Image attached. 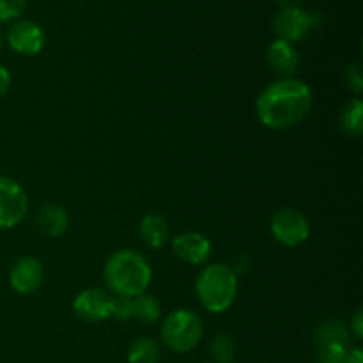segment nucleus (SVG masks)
<instances>
[{"label": "nucleus", "mask_w": 363, "mask_h": 363, "mask_svg": "<svg viewBox=\"0 0 363 363\" xmlns=\"http://www.w3.org/2000/svg\"><path fill=\"white\" fill-rule=\"evenodd\" d=\"M318 363H342L351 350V332L340 319L323 321L314 332Z\"/></svg>", "instance_id": "obj_5"}, {"label": "nucleus", "mask_w": 363, "mask_h": 363, "mask_svg": "<svg viewBox=\"0 0 363 363\" xmlns=\"http://www.w3.org/2000/svg\"><path fill=\"white\" fill-rule=\"evenodd\" d=\"M2 46H4V32L0 30V50H2Z\"/></svg>", "instance_id": "obj_28"}, {"label": "nucleus", "mask_w": 363, "mask_h": 363, "mask_svg": "<svg viewBox=\"0 0 363 363\" xmlns=\"http://www.w3.org/2000/svg\"><path fill=\"white\" fill-rule=\"evenodd\" d=\"M342 363H363V353L360 347H353V350H350L346 360Z\"/></svg>", "instance_id": "obj_26"}, {"label": "nucleus", "mask_w": 363, "mask_h": 363, "mask_svg": "<svg viewBox=\"0 0 363 363\" xmlns=\"http://www.w3.org/2000/svg\"><path fill=\"white\" fill-rule=\"evenodd\" d=\"M323 16L314 11H305L301 7L280 9L273 18V30L277 38L287 43L303 41L315 28L321 27Z\"/></svg>", "instance_id": "obj_6"}, {"label": "nucleus", "mask_w": 363, "mask_h": 363, "mask_svg": "<svg viewBox=\"0 0 363 363\" xmlns=\"http://www.w3.org/2000/svg\"><path fill=\"white\" fill-rule=\"evenodd\" d=\"M266 64L279 78H293L300 67L296 46L277 38L266 50Z\"/></svg>", "instance_id": "obj_13"}, {"label": "nucleus", "mask_w": 363, "mask_h": 363, "mask_svg": "<svg viewBox=\"0 0 363 363\" xmlns=\"http://www.w3.org/2000/svg\"><path fill=\"white\" fill-rule=\"evenodd\" d=\"M269 230L280 245L296 248L311 238V222L300 209L280 208L273 213Z\"/></svg>", "instance_id": "obj_7"}, {"label": "nucleus", "mask_w": 363, "mask_h": 363, "mask_svg": "<svg viewBox=\"0 0 363 363\" xmlns=\"http://www.w3.org/2000/svg\"><path fill=\"white\" fill-rule=\"evenodd\" d=\"M6 39L13 52L25 57H34L41 53L46 43V35L41 25L30 20L13 21V25L7 30Z\"/></svg>", "instance_id": "obj_10"}, {"label": "nucleus", "mask_w": 363, "mask_h": 363, "mask_svg": "<svg viewBox=\"0 0 363 363\" xmlns=\"http://www.w3.org/2000/svg\"><path fill=\"white\" fill-rule=\"evenodd\" d=\"M209 351L215 363H233L236 358V342L227 333H216L209 342Z\"/></svg>", "instance_id": "obj_19"}, {"label": "nucleus", "mask_w": 363, "mask_h": 363, "mask_svg": "<svg viewBox=\"0 0 363 363\" xmlns=\"http://www.w3.org/2000/svg\"><path fill=\"white\" fill-rule=\"evenodd\" d=\"M28 197L23 186L11 177L0 176V230L20 225L27 216Z\"/></svg>", "instance_id": "obj_8"}, {"label": "nucleus", "mask_w": 363, "mask_h": 363, "mask_svg": "<svg viewBox=\"0 0 363 363\" xmlns=\"http://www.w3.org/2000/svg\"><path fill=\"white\" fill-rule=\"evenodd\" d=\"M27 0H0V23L16 21L23 14Z\"/></svg>", "instance_id": "obj_20"}, {"label": "nucleus", "mask_w": 363, "mask_h": 363, "mask_svg": "<svg viewBox=\"0 0 363 363\" xmlns=\"http://www.w3.org/2000/svg\"><path fill=\"white\" fill-rule=\"evenodd\" d=\"M133 318L144 325H152L162 318V303L156 296L142 293L133 298Z\"/></svg>", "instance_id": "obj_18"}, {"label": "nucleus", "mask_w": 363, "mask_h": 363, "mask_svg": "<svg viewBox=\"0 0 363 363\" xmlns=\"http://www.w3.org/2000/svg\"><path fill=\"white\" fill-rule=\"evenodd\" d=\"M344 82H346V87L351 89V91L358 96L362 94L363 91V69L362 64H351L350 67L346 69V74H344Z\"/></svg>", "instance_id": "obj_22"}, {"label": "nucleus", "mask_w": 363, "mask_h": 363, "mask_svg": "<svg viewBox=\"0 0 363 363\" xmlns=\"http://www.w3.org/2000/svg\"><path fill=\"white\" fill-rule=\"evenodd\" d=\"M162 347L151 337H140L128 350V363H158Z\"/></svg>", "instance_id": "obj_17"}, {"label": "nucleus", "mask_w": 363, "mask_h": 363, "mask_svg": "<svg viewBox=\"0 0 363 363\" xmlns=\"http://www.w3.org/2000/svg\"><path fill=\"white\" fill-rule=\"evenodd\" d=\"M312 89L300 78H279L259 94L255 113L259 123L273 131L300 124L311 113Z\"/></svg>", "instance_id": "obj_1"}, {"label": "nucleus", "mask_w": 363, "mask_h": 363, "mask_svg": "<svg viewBox=\"0 0 363 363\" xmlns=\"http://www.w3.org/2000/svg\"><path fill=\"white\" fill-rule=\"evenodd\" d=\"M195 293L202 307L211 314H223L238 296V277L229 264H206L195 280Z\"/></svg>", "instance_id": "obj_3"}, {"label": "nucleus", "mask_w": 363, "mask_h": 363, "mask_svg": "<svg viewBox=\"0 0 363 363\" xmlns=\"http://www.w3.org/2000/svg\"><path fill=\"white\" fill-rule=\"evenodd\" d=\"M113 294L99 287H89L78 293L73 300V311L82 321L98 325L112 318Z\"/></svg>", "instance_id": "obj_9"}, {"label": "nucleus", "mask_w": 363, "mask_h": 363, "mask_svg": "<svg viewBox=\"0 0 363 363\" xmlns=\"http://www.w3.org/2000/svg\"><path fill=\"white\" fill-rule=\"evenodd\" d=\"M172 252L177 259L191 266H206L211 257L213 245L208 236L195 230L177 234L172 240Z\"/></svg>", "instance_id": "obj_12"}, {"label": "nucleus", "mask_w": 363, "mask_h": 363, "mask_svg": "<svg viewBox=\"0 0 363 363\" xmlns=\"http://www.w3.org/2000/svg\"><path fill=\"white\" fill-rule=\"evenodd\" d=\"M162 340L174 353H190L199 346L204 335V325L197 312L190 308H176L162 325Z\"/></svg>", "instance_id": "obj_4"}, {"label": "nucleus", "mask_w": 363, "mask_h": 363, "mask_svg": "<svg viewBox=\"0 0 363 363\" xmlns=\"http://www.w3.org/2000/svg\"><path fill=\"white\" fill-rule=\"evenodd\" d=\"M35 222L41 233L48 238H60L69 227V215L59 204H43L35 215Z\"/></svg>", "instance_id": "obj_14"}, {"label": "nucleus", "mask_w": 363, "mask_h": 363, "mask_svg": "<svg viewBox=\"0 0 363 363\" xmlns=\"http://www.w3.org/2000/svg\"><path fill=\"white\" fill-rule=\"evenodd\" d=\"M340 130L347 137L358 138L363 133V103L360 98H353L344 105L340 112Z\"/></svg>", "instance_id": "obj_16"}, {"label": "nucleus", "mask_w": 363, "mask_h": 363, "mask_svg": "<svg viewBox=\"0 0 363 363\" xmlns=\"http://www.w3.org/2000/svg\"><path fill=\"white\" fill-rule=\"evenodd\" d=\"M350 332H351V335H354V339L362 340V337H363V311L362 308H358V311L354 312L353 319H351Z\"/></svg>", "instance_id": "obj_24"}, {"label": "nucleus", "mask_w": 363, "mask_h": 363, "mask_svg": "<svg viewBox=\"0 0 363 363\" xmlns=\"http://www.w3.org/2000/svg\"><path fill=\"white\" fill-rule=\"evenodd\" d=\"M138 234H140L142 241L151 250H160L169 241V225L167 220L158 213H149L142 218L140 225H138Z\"/></svg>", "instance_id": "obj_15"}, {"label": "nucleus", "mask_w": 363, "mask_h": 363, "mask_svg": "<svg viewBox=\"0 0 363 363\" xmlns=\"http://www.w3.org/2000/svg\"><path fill=\"white\" fill-rule=\"evenodd\" d=\"M43 280H45L43 262L32 255L18 259L9 272V286L21 296L34 294L43 286Z\"/></svg>", "instance_id": "obj_11"}, {"label": "nucleus", "mask_w": 363, "mask_h": 363, "mask_svg": "<svg viewBox=\"0 0 363 363\" xmlns=\"http://www.w3.org/2000/svg\"><path fill=\"white\" fill-rule=\"evenodd\" d=\"M11 87V73L4 64H0V98L9 91Z\"/></svg>", "instance_id": "obj_25"}, {"label": "nucleus", "mask_w": 363, "mask_h": 363, "mask_svg": "<svg viewBox=\"0 0 363 363\" xmlns=\"http://www.w3.org/2000/svg\"><path fill=\"white\" fill-rule=\"evenodd\" d=\"M230 269H233L234 273H236V277L240 275H245V273L250 272V266H252V261L247 257V255H238V257H234L233 264H229Z\"/></svg>", "instance_id": "obj_23"}, {"label": "nucleus", "mask_w": 363, "mask_h": 363, "mask_svg": "<svg viewBox=\"0 0 363 363\" xmlns=\"http://www.w3.org/2000/svg\"><path fill=\"white\" fill-rule=\"evenodd\" d=\"M112 318L117 319V321H128V319H133V298L113 296Z\"/></svg>", "instance_id": "obj_21"}, {"label": "nucleus", "mask_w": 363, "mask_h": 363, "mask_svg": "<svg viewBox=\"0 0 363 363\" xmlns=\"http://www.w3.org/2000/svg\"><path fill=\"white\" fill-rule=\"evenodd\" d=\"M303 0H277L280 9H291V7H300Z\"/></svg>", "instance_id": "obj_27"}, {"label": "nucleus", "mask_w": 363, "mask_h": 363, "mask_svg": "<svg viewBox=\"0 0 363 363\" xmlns=\"http://www.w3.org/2000/svg\"><path fill=\"white\" fill-rule=\"evenodd\" d=\"M103 279L113 296L135 298L147 293L152 280L151 262L131 248L113 252L105 262Z\"/></svg>", "instance_id": "obj_2"}]
</instances>
